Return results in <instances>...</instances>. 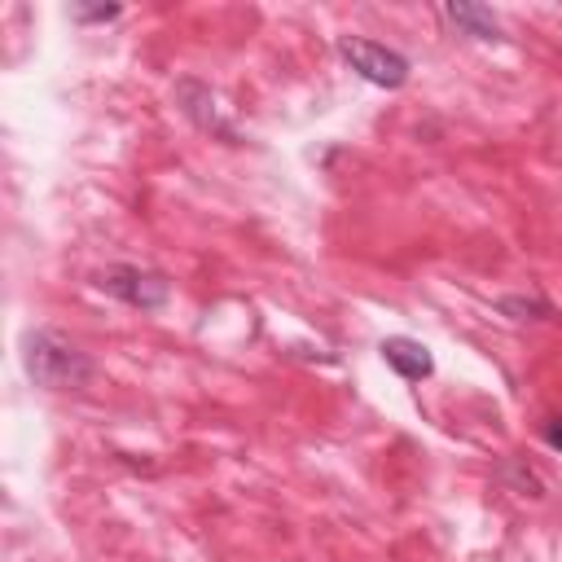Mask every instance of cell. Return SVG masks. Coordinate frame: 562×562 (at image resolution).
<instances>
[{
  "label": "cell",
  "mask_w": 562,
  "mask_h": 562,
  "mask_svg": "<svg viewBox=\"0 0 562 562\" xmlns=\"http://www.w3.org/2000/svg\"><path fill=\"white\" fill-rule=\"evenodd\" d=\"M540 435H544V443H549V448H558V452H562V417H549V422L540 426Z\"/></svg>",
  "instance_id": "cell-9"
},
{
  "label": "cell",
  "mask_w": 562,
  "mask_h": 562,
  "mask_svg": "<svg viewBox=\"0 0 562 562\" xmlns=\"http://www.w3.org/2000/svg\"><path fill=\"white\" fill-rule=\"evenodd\" d=\"M501 312H509L518 321H544V316H553V303H544V299H501Z\"/></svg>",
  "instance_id": "cell-7"
},
{
  "label": "cell",
  "mask_w": 562,
  "mask_h": 562,
  "mask_svg": "<svg viewBox=\"0 0 562 562\" xmlns=\"http://www.w3.org/2000/svg\"><path fill=\"white\" fill-rule=\"evenodd\" d=\"M382 360H386L404 382H422V378H430V369H435L430 351H426L417 338H386V342H382Z\"/></svg>",
  "instance_id": "cell-5"
},
{
  "label": "cell",
  "mask_w": 562,
  "mask_h": 562,
  "mask_svg": "<svg viewBox=\"0 0 562 562\" xmlns=\"http://www.w3.org/2000/svg\"><path fill=\"white\" fill-rule=\"evenodd\" d=\"M123 9L119 4H70V18L75 22H114Z\"/></svg>",
  "instance_id": "cell-8"
},
{
  "label": "cell",
  "mask_w": 562,
  "mask_h": 562,
  "mask_svg": "<svg viewBox=\"0 0 562 562\" xmlns=\"http://www.w3.org/2000/svg\"><path fill=\"white\" fill-rule=\"evenodd\" d=\"M22 369L44 391H79L97 373L92 356L79 351L61 329H48V325L22 334Z\"/></svg>",
  "instance_id": "cell-1"
},
{
  "label": "cell",
  "mask_w": 562,
  "mask_h": 562,
  "mask_svg": "<svg viewBox=\"0 0 562 562\" xmlns=\"http://www.w3.org/2000/svg\"><path fill=\"white\" fill-rule=\"evenodd\" d=\"M338 53H342V61L360 75V79H369V83H378V88H404L408 83V57L404 53H395V48H386V44H378V40H360V35H342L338 40Z\"/></svg>",
  "instance_id": "cell-3"
},
{
  "label": "cell",
  "mask_w": 562,
  "mask_h": 562,
  "mask_svg": "<svg viewBox=\"0 0 562 562\" xmlns=\"http://www.w3.org/2000/svg\"><path fill=\"white\" fill-rule=\"evenodd\" d=\"M457 31H465V35H474V40H501V22H496V13L492 9H483V4H465V0H448L443 9H439Z\"/></svg>",
  "instance_id": "cell-6"
},
{
  "label": "cell",
  "mask_w": 562,
  "mask_h": 562,
  "mask_svg": "<svg viewBox=\"0 0 562 562\" xmlns=\"http://www.w3.org/2000/svg\"><path fill=\"white\" fill-rule=\"evenodd\" d=\"M176 101H180V110H184V119H189L193 127H202V132H211V136H224V140H237V127L220 114L215 92H211L202 79H180V83H176Z\"/></svg>",
  "instance_id": "cell-4"
},
{
  "label": "cell",
  "mask_w": 562,
  "mask_h": 562,
  "mask_svg": "<svg viewBox=\"0 0 562 562\" xmlns=\"http://www.w3.org/2000/svg\"><path fill=\"white\" fill-rule=\"evenodd\" d=\"M97 290H105L110 299L127 303V307H140V312H158L167 307L171 299V281L162 272H149V268H136V263H110L92 277Z\"/></svg>",
  "instance_id": "cell-2"
}]
</instances>
